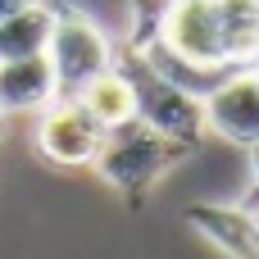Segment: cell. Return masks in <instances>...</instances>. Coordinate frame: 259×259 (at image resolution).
Listing matches in <instances>:
<instances>
[{
	"label": "cell",
	"mask_w": 259,
	"mask_h": 259,
	"mask_svg": "<svg viewBox=\"0 0 259 259\" xmlns=\"http://www.w3.org/2000/svg\"><path fill=\"white\" fill-rule=\"evenodd\" d=\"M168 5L173 0H132L127 5V50H141V46H150L155 36H159V23H164V14H168Z\"/></svg>",
	"instance_id": "12"
},
{
	"label": "cell",
	"mask_w": 259,
	"mask_h": 259,
	"mask_svg": "<svg viewBox=\"0 0 259 259\" xmlns=\"http://www.w3.org/2000/svg\"><path fill=\"white\" fill-rule=\"evenodd\" d=\"M105 141V127L77 105V100H50L41 114H36V150L50 159V164H64V168H82L96 159Z\"/></svg>",
	"instance_id": "5"
},
{
	"label": "cell",
	"mask_w": 259,
	"mask_h": 259,
	"mask_svg": "<svg viewBox=\"0 0 259 259\" xmlns=\"http://www.w3.org/2000/svg\"><path fill=\"white\" fill-rule=\"evenodd\" d=\"M187 223L214 241L223 255L232 259H259V232H255V214L241 205H191Z\"/></svg>",
	"instance_id": "8"
},
{
	"label": "cell",
	"mask_w": 259,
	"mask_h": 259,
	"mask_svg": "<svg viewBox=\"0 0 259 259\" xmlns=\"http://www.w3.org/2000/svg\"><path fill=\"white\" fill-rule=\"evenodd\" d=\"M223 18V46L232 64H250L259 50V0H214Z\"/></svg>",
	"instance_id": "11"
},
{
	"label": "cell",
	"mask_w": 259,
	"mask_h": 259,
	"mask_svg": "<svg viewBox=\"0 0 259 259\" xmlns=\"http://www.w3.org/2000/svg\"><path fill=\"white\" fill-rule=\"evenodd\" d=\"M155 46H164L168 55H178L187 64H205V68L232 64L228 46H223V18H219L214 0H173L164 23H159Z\"/></svg>",
	"instance_id": "4"
},
{
	"label": "cell",
	"mask_w": 259,
	"mask_h": 259,
	"mask_svg": "<svg viewBox=\"0 0 259 259\" xmlns=\"http://www.w3.org/2000/svg\"><path fill=\"white\" fill-rule=\"evenodd\" d=\"M200 105H205V127H214L219 137H228L237 146L259 141V82L246 68H237L228 82H219Z\"/></svg>",
	"instance_id": "6"
},
{
	"label": "cell",
	"mask_w": 259,
	"mask_h": 259,
	"mask_svg": "<svg viewBox=\"0 0 259 259\" xmlns=\"http://www.w3.org/2000/svg\"><path fill=\"white\" fill-rule=\"evenodd\" d=\"M50 100H59V87L46 55L0 59V114H41Z\"/></svg>",
	"instance_id": "7"
},
{
	"label": "cell",
	"mask_w": 259,
	"mask_h": 259,
	"mask_svg": "<svg viewBox=\"0 0 259 259\" xmlns=\"http://www.w3.org/2000/svg\"><path fill=\"white\" fill-rule=\"evenodd\" d=\"M50 27H55V9L41 0H27L23 9L0 18V59H27V55H46L50 46Z\"/></svg>",
	"instance_id": "10"
},
{
	"label": "cell",
	"mask_w": 259,
	"mask_h": 259,
	"mask_svg": "<svg viewBox=\"0 0 259 259\" xmlns=\"http://www.w3.org/2000/svg\"><path fill=\"white\" fill-rule=\"evenodd\" d=\"M246 73H250V77H255V82H259V50H255V59L246 64Z\"/></svg>",
	"instance_id": "15"
},
{
	"label": "cell",
	"mask_w": 259,
	"mask_h": 259,
	"mask_svg": "<svg viewBox=\"0 0 259 259\" xmlns=\"http://www.w3.org/2000/svg\"><path fill=\"white\" fill-rule=\"evenodd\" d=\"M73 100H77V105H82V109H87L105 132H109V127H123V123L137 118V96H132V82L118 73V64L105 68L100 77H91Z\"/></svg>",
	"instance_id": "9"
},
{
	"label": "cell",
	"mask_w": 259,
	"mask_h": 259,
	"mask_svg": "<svg viewBox=\"0 0 259 259\" xmlns=\"http://www.w3.org/2000/svg\"><path fill=\"white\" fill-rule=\"evenodd\" d=\"M250 214H255V232H259V209H250Z\"/></svg>",
	"instance_id": "16"
},
{
	"label": "cell",
	"mask_w": 259,
	"mask_h": 259,
	"mask_svg": "<svg viewBox=\"0 0 259 259\" xmlns=\"http://www.w3.org/2000/svg\"><path fill=\"white\" fill-rule=\"evenodd\" d=\"M23 5H27V0H0V18H5V14H14V9H23Z\"/></svg>",
	"instance_id": "14"
},
{
	"label": "cell",
	"mask_w": 259,
	"mask_h": 259,
	"mask_svg": "<svg viewBox=\"0 0 259 259\" xmlns=\"http://www.w3.org/2000/svg\"><path fill=\"white\" fill-rule=\"evenodd\" d=\"M46 59L55 68L59 96L73 100L91 77H100L105 68H114V46H109L105 27L91 14H82V9H55V27H50Z\"/></svg>",
	"instance_id": "3"
},
{
	"label": "cell",
	"mask_w": 259,
	"mask_h": 259,
	"mask_svg": "<svg viewBox=\"0 0 259 259\" xmlns=\"http://www.w3.org/2000/svg\"><path fill=\"white\" fill-rule=\"evenodd\" d=\"M114 64H118V73L132 82L137 118H141L146 127H155L159 137L182 141V146H196V141H200V132H205V105H200L191 91H182V87H173L168 77H159L137 50L114 55Z\"/></svg>",
	"instance_id": "2"
},
{
	"label": "cell",
	"mask_w": 259,
	"mask_h": 259,
	"mask_svg": "<svg viewBox=\"0 0 259 259\" xmlns=\"http://www.w3.org/2000/svg\"><path fill=\"white\" fill-rule=\"evenodd\" d=\"M250 168H255V191L246 196V205H241V209H259V141L250 146Z\"/></svg>",
	"instance_id": "13"
},
{
	"label": "cell",
	"mask_w": 259,
	"mask_h": 259,
	"mask_svg": "<svg viewBox=\"0 0 259 259\" xmlns=\"http://www.w3.org/2000/svg\"><path fill=\"white\" fill-rule=\"evenodd\" d=\"M187 150H191V146L168 141V137H159L155 127H146L141 118H132V123L105 132V141H100V150H96L91 164H96V173H100L114 191H123L127 200H146V191H150Z\"/></svg>",
	"instance_id": "1"
}]
</instances>
